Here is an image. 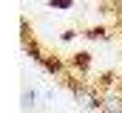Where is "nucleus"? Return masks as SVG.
Wrapping results in <instances>:
<instances>
[{
	"label": "nucleus",
	"mask_w": 122,
	"mask_h": 113,
	"mask_svg": "<svg viewBox=\"0 0 122 113\" xmlns=\"http://www.w3.org/2000/svg\"><path fill=\"white\" fill-rule=\"evenodd\" d=\"M74 62H80V68H88V54H77Z\"/></svg>",
	"instance_id": "20e7f679"
},
{
	"label": "nucleus",
	"mask_w": 122,
	"mask_h": 113,
	"mask_svg": "<svg viewBox=\"0 0 122 113\" xmlns=\"http://www.w3.org/2000/svg\"><path fill=\"white\" fill-rule=\"evenodd\" d=\"M102 110L105 113H122V96H117V93L102 96Z\"/></svg>",
	"instance_id": "f257e3e1"
},
{
	"label": "nucleus",
	"mask_w": 122,
	"mask_h": 113,
	"mask_svg": "<svg viewBox=\"0 0 122 113\" xmlns=\"http://www.w3.org/2000/svg\"><path fill=\"white\" fill-rule=\"evenodd\" d=\"M40 62H43V68H46L48 74H62V62L57 59V56H43Z\"/></svg>",
	"instance_id": "f03ea898"
},
{
	"label": "nucleus",
	"mask_w": 122,
	"mask_h": 113,
	"mask_svg": "<svg viewBox=\"0 0 122 113\" xmlns=\"http://www.w3.org/2000/svg\"><path fill=\"white\" fill-rule=\"evenodd\" d=\"M34 99H37V93H34V90H23V108H31V105H34Z\"/></svg>",
	"instance_id": "7ed1b4c3"
}]
</instances>
